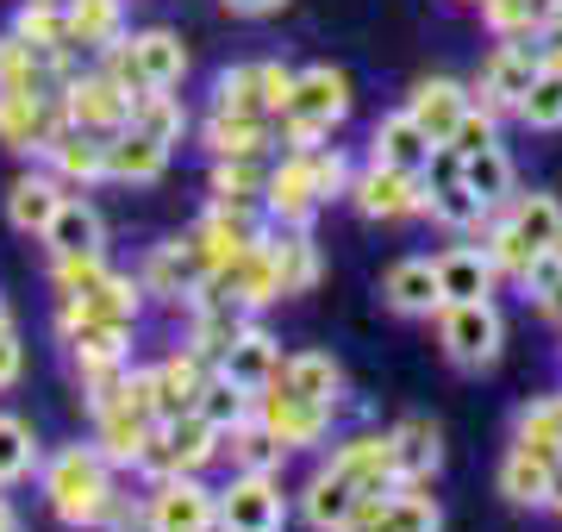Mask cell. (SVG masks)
<instances>
[{"mask_svg":"<svg viewBox=\"0 0 562 532\" xmlns=\"http://www.w3.org/2000/svg\"><path fill=\"white\" fill-rule=\"evenodd\" d=\"M519 282L531 288L538 301H550V295L562 288V251H538V257L525 264V276H519Z\"/></svg>","mask_w":562,"mask_h":532,"instance_id":"obj_46","label":"cell"},{"mask_svg":"<svg viewBox=\"0 0 562 532\" xmlns=\"http://www.w3.org/2000/svg\"><path fill=\"white\" fill-rule=\"evenodd\" d=\"M262 144V120H244V113H213L206 120V151L213 157H257Z\"/></svg>","mask_w":562,"mask_h":532,"instance_id":"obj_34","label":"cell"},{"mask_svg":"<svg viewBox=\"0 0 562 532\" xmlns=\"http://www.w3.org/2000/svg\"><path fill=\"white\" fill-rule=\"evenodd\" d=\"M462 107H469V101H462L457 82H419L406 113H413V120H419V132L443 151V144H450V132H457V120H462Z\"/></svg>","mask_w":562,"mask_h":532,"instance_id":"obj_18","label":"cell"},{"mask_svg":"<svg viewBox=\"0 0 562 532\" xmlns=\"http://www.w3.org/2000/svg\"><path fill=\"white\" fill-rule=\"evenodd\" d=\"M519 445L538 451V457H562V408L557 401H543L519 420Z\"/></svg>","mask_w":562,"mask_h":532,"instance_id":"obj_42","label":"cell"},{"mask_svg":"<svg viewBox=\"0 0 562 532\" xmlns=\"http://www.w3.org/2000/svg\"><path fill=\"white\" fill-rule=\"evenodd\" d=\"M257 420L276 432L288 451H306V445H319L325 426H331V401H306V395H288V389H262Z\"/></svg>","mask_w":562,"mask_h":532,"instance_id":"obj_5","label":"cell"},{"mask_svg":"<svg viewBox=\"0 0 562 532\" xmlns=\"http://www.w3.org/2000/svg\"><path fill=\"white\" fill-rule=\"evenodd\" d=\"M438 288H443V308H457V301H487V288H494L487 251H450L438 264Z\"/></svg>","mask_w":562,"mask_h":532,"instance_id":"obj_20","label":"cell"},{"mask_svg":"<svg viewBox=\"0 0 562 532\" xmlns=\"http://www.w3.org/2000/svg\"><path fill=\"white\" fill-rule=\"evenodd\" d=\"M350 195H357V207L369 213V220H406V213L425 207V182L413 176V169H394V164H375L369 176H357Z\"/></svg>","mask_w":562,"mask_h":532,"instance_id":"obj_7","label":"cell"},{"mask_svg":"<svg viewBox=\"0 0 562 532\" xmlns=\"http://www.w3.org/2000/svg\"><path fill=\"white\" fill-rule=\"evenodd\" d=\"M162 164H169V144L144 138L138 125H125L106 138V176H120V182H157Z\"/></svg>","mask_w":562,"mask_h":532,"instance_id":"obj_13","label":"cell"},{"mask_svg":"<svg viewBox=\"0 0 562 532\" xmlns=\"http://www.w3.org/2000/svg\"><path fill=\"white\" fill-rule=\"evenodd\" d=\"M350 113V82H344L338 69H306V76H294V95H288V107H281V120H288V138L301 144V151H319V138L331 132V125Z\"/></svg>","mask_w":562,"mask_h":532,"instance_id":"obj_2","label":"cell"},{"mask_svg":"<svg viewBox=\"0 0 562 532\" xmlns=\"http://www.w3.org/2000/svg\"><path fill=\"white\" fill-rule=\"evenodd\" d=\"M313 182H319V201H331V195L350 188V169H344L338 151H331V157H313Z\"/></svg>","mask_w":562,"mask_h":532,"instance_id":"obj_48","label":"cell"},{"mask_svg":"<svg viewBox=\"0 0 562 532\" xmlns=\"http://www.w3.org/2000/svg\"><path fill=\"white\" fill-rule=\"evenodd\" d=\"M494 144V113H475V107H462L457 132H450V144L443 151H457V157H475V151H487Z\"/></svg>","mask_w":562,"mask_h":532,"instance_id":"obj_44","label":"cell"},{"mask_svg":"<svg viewBox=\"0 0 562 532\" xmlns=\"http://www.w3.org/2000/svg\"><path fill=\"white\" fill-rule=\"evenodd\" d=\"M425 207H431V220H443V225H482V213H487V207L462 188V176H450L443 188H431Z\"/></svg>","mask_w":562,"mask_h":532,"instance_id":"obj_40","label":"cell"},{"mask_svg":"<svg viewBox=\"0 0 562 532\" xmlns=\"http://www.w3.org/2000/svg\"><path fill=\"white\" fill-rule=\"evenodd\" d=\"M225 7H232V13H276L281 0H225Z\"/></svg>","mask_w":562,"mask_h":532,"instance_id":"obj_51","label":"cell"},{"mask_svg":"<svg viewBox=\"0 0 562 532\" xmlns=\"http://www.w3.org/2000/svg\"><path fill=\"white\" fill-rule=\"evenodd\" d=\"M357 483L350 476H338V470H325V476H313V489H306V520L319 532H338L350 513H357Z\"/></svg>","mask_w":562,"mask_h":532,"instance_id":"obj_26","label":"cell"},{"mask_svg":"<svg viewBox=\"0 0 562 532\" xmlns=\"http://www.w3.org/2000/svg\"><path fill=\"white\" fill-rule=\"evenodd\" d=\"M144 520H150V532H213L220 527V501L194 476H162Z\"/></svg>","mask_w":562,"mask_h":532,"instance_id":"obj_3","label":"cell"},{"mask_svg":"<svg viewBox=\"0 0 562 532\" xmlns=\"http://www.w3.org/2000/svg\"><path fill=\"white\" fill-rule=\"evenodd\" d=\"M550 483H557V470H550V457H538V451H513L501 470V489L506 501H519V508H538V501H550Z\"/></svg>","mask_w":562,"mask_h":532,"instance_id":"obj_28","label":"cell"},{"mask_svg":"<svg viewBox=\"0 0 562 532\" xmlns=\"http://www.w3.org/2000/svg\"><path fill=\"white\" fill-rule=\"evenodd\" d=\"M250 401H257V395L238 389V383L220 369V376H206V383H201V395H194V413H201V420H213L220 432H232L238 420H250Z\"/></svg>","mask_w":562,"mask_h":532,"instance_id":"obj_29","label":"cell"},{"mask_svg":"<svg viewBox=\"0 0 562 532\" xmlns=\"http://www.w3.org/2000/svg\"><path fill=\"white\" fill-rule=\"evenodd\" d=\"M32 464H38V439H32V426L13 420V413H0V483L32 476Z\"/></svg>","mask_w":562,"mask_h":532,"instance_id":"obj_36","label":"cell"},{"mask_svg":"<svg viewBox=\"0 0 562 532\" xmlns=\"http://www.w3.org/2000/svg\"><path fill=\"white\" fill-rule=\"evenodd\" d=\"M387 308H401V313H431L443 308V288H438V264H425V257H406V264L387 269Z\"/></svg>","mask_w":562,"mask_h":532,"instance_id":"obj_14","label":"cell"},{"mask_svg":"<svg viewBox=\"0 0 562 532\" xmlns=\"http://www.w3.org/2000/svg\"><path fill=\"white\" fill-rule=\"evenodd\" d=\"M269 389H288V395H306V401H331L338 408V389H344V369L319 351H301V357H288L276 369V383Z\"/></svg>","mask_w":562,"mask_h":532,"instance_id":"obj_17","label":"cell"},{"mask_svg":"<svg viewBox=\"0 0 562 532\" xmlns=\"http://www.w3.org/2000/svg\"><path fill=\"white\" fill-rule=\"evenodd\" d=\"M38 7H63V13H69V7H76V0H38Z\"/></svg>","mask_w":562,"mask_h":532,"instance_id":"obj_54","label":"cell"},{"mask_svg":"<svg viewBox=\"0 0 562 532\" xmlns=\"http://www.w3.org/2000/svg\"><path fill=\"white\" fill-rule=\"evenodd\" d=\"M220 369L238 383V389H250V395H262L269 383H276V369H281V357H276V345L262 339V332H250L244 326L238 339H232V351L220 357Z\"/></svg>","mask_w":562,"mask_h":532,"instance_id":"obj_15","label":"cell"},{"mask_svg":"<svg viewBox=\"0 0 562 532\" xmlns=\"http://www.w3.org/2000/svg\"><path fill=\"white\" fill-rule=\"evenodd\" d=\"M201 276H206V264L194 257V245H162L150 257V269H144V288L150 295H181V288H194Z\"/></svg>","mask_w":562,"mask_h":532,"instance_id":"obj_30","label":"cell"},{"mask_svg":"<svg viewBox=\"0 0 562 532\" xmlns=\"http://www.w3.org/2000/svg\"><path fill=\"white\" fill-rule=\"evenodd\" d=\"M132 57H138V69H144V82L150 88H176L181 76H188V51H181V38L176 32H138L132 38Z\"/></svg>","mask_w":562,"mask_h":532,"instance_id":"obj_21","label":"cell"},{"mask_svg":"<svg viewBox=\"0 0 562 532\" xmlns=\"http://www.w3.org/2000/svg\"><path fill=\"white\" fill-rule=\"evenodd\" d=\"M94 420H101V457H106V464H138L144 439H150V426H157V420H144V413H132L125 401L101 408Z\"/></svg>","mask_w":562,"mask_h":532,"instance_id":"obj_23","label":"cell"},{"mask_svg":"<svg viewBox=\"0 0 562 532\" xmlns=\"http://www.w3.org/2000/svg\"><path fill=\"white\" fill-rule=\"evenodd\" d=\"M276 251V269H281V295H301L313 276H319V257H313V239H306L301 225H294V239H281Z\"/></svg>","mask_w":562,"mask_h":532,"instance_id":"obj_37","label":"cell"},{"mask_svg":"<svg viewBox=\"0 0 562 532\" xmlns=\"http://www.w3.org/2000/svg\"><path fill=\"white\" fill-rule=\"evenodd\" d=\"M220 439H232V464H238V470H276L281 451H288L276 432L262 426V420H238V426L220 432Z\"/></svg>","mask_w":562,"mask_h":532,"instance_id":"obj_33","label":"cell"},{"mask_svg":"<svg viewBox=\"0 0 562 532\" xmlns=\"http://www.w3.org/2000/svg\"><path fill=\"white\" fill-rule=\"evenodd\" d=\"M443 351H450L462 369H487L501 357V313L487 308V301H457V308H443Z\"/></svg>","mask_w":562,"mask_h":532,"instance_id":"obj_4","label":"cell"},{"mask_svg":"<svg viewBox=\"0 0 562 532\" xmlns=\"http://www.w3.org/2000/svg\"><path fill=\"white\" fill-rule=\"evenodd\" d=\"M431 151H438V144L419 132L413 113H394V120L375 125V164H394V169H413V176H419V169L431 164Z\"/></svg>","mask_w":562,"mask_h":532,"instance_id":"obj_19","label":"cell"},{"mask_svg":"<svg viewBox=\"0 0 562 532\" xmlns=\"http://www.w3.org/2000/svg\"><path fill=\"white\" fill-rule=\"evenodd\" d=\"M213 95H220V113H244V120H262V113H269V107H262L257 69H225L220 82H213Z\"/></svg>","mask_w":562,"mask_h":532,"instance_id":"obj_38","label":"cell"},{"mask_svg":"<svg viewBox=\"0 0 562 532\" xmlns=\"http://www.w3.org/2000/svg\"><path fill=\"white\" fill-rule=\"evenodd\" d=\"M20 339H13V332H0V389H7V383H13V376H20Z\"/></svg>","mask_w":562,"mask_h":532,"instance_id":"obj_50","label":"cell"},{"mask_svg":"<svg viewBox=\"0 0 562 532\" xmlns=\"http://www.w3.org/2000/svg\"><path fill=\"white\" fill-rule=\"evenodd\" d=\"M387 445H394V470H401V483L406 489H419L425 476L438 470V432L425 426V420H406L401 432H387Z\"/></svg>","mask_w":562,"mask_h":532,"instance_id":"obj_22","label":"cell"},{"mask_svg":"<svg viewBox=\"0 0 562 532\" xmlns=\"http://www.w3.org/2000/svg\"><path fill=\"white\" fill-rule=\"evenodd\" d=\"M525 125H538V132H557L562 125V76L557 69H538V82H531V95L519 101Z\"/></svg>","mask_w":562,"mask_h":532,"instance_id":"obj_39","label":"cell"},{"mask_svg":"<svg viewBox=\"0 0 562 532\" xmlns=\"http://www.w3.org/2000/svg\"><path fill=\"white\" fill-rule=\"evenodd\" d=\"M69 125L94 132V138H113L132 125V95L113 88L106 76H88V82H69Z\"/></svg>","mask_w":562,"mask_h":532,"instance_id":"obj_8","label":"cell"},{"mask_svg":"<svg viewBox=\"0 0 562 532\" xmlns=\"http://www.w3.org/2000/svg\"><path fill=\"white\" fill-rule=\"evenodd\" d=\"M338 532H394V520H387V501H375V495H362L357 513L344 520Z\"/></svg>","mask_w":562,"mask_h":532,"instance_id":"obj_47","label":"cell"},{"mask_svg":"<svg viewBox=\"0 0 562 532\" xmlns=\"http://www.w3.org/2000/svg\"><path fill=\"white\" fill-rule=\"evenodd\" d=\"M531 257H538V251H531L519 232H513V220H506L501 232L487 239V264H494V269H513V276H525V264H531Z\"/></svg>","mask_w":562,"mask_h":532,"instance_id":"obj_45","label":"cell"},{"mask_svg":"<svg viewBox=\"0 0 562 532\" xmlns=\"http://www.w3.org/2000/svg\"><path fill=\"white\" fill-rule=\"evenodd\" d=\"M44 239H50L57 257H101V213L88 201H69V195H63L57 220L44 225Z\"/></svg>","mask_w":562,"mask_h":532,"instance_id":"obj_16","label":"cell"},{"mask_svg":"<svg viewBox=\"0 0 562 532\" xmlns=\"http://www.w3.org/2000/svg\"><path fill=\"white\" fill-rule=\"evenodd\" d=\"M213 188H220L225 207H250V195L262 188V176H257V164H250V157H220V176H213Z\"/></svg>","mask_w":562,"mask_h":532,"instance_id":"obj_43","label":"cell"},{"mask_svg":"<svg viewBox=\"0 0 562 532\" xmlns=\"http://www.w3.org/2000/svg\"><path fill=\"white\" fill-rule=\"evenodd\" d=\"M538 69H543V57H531V44H501L494 63L482 69V95L494 107H519L531 95V82H538Z\"/></svg>","mask_w":562,"mask_h":532,"instance_id":"obj_12","label":"cell"},{"mask_svg":"<svg viewBox=\"0 0 562 532\" xmlns=\"http://www.w3.org/2000/svg\"><path fill=\"white\" fill-rule=\"evenodd\" d=\"M457 176H462V188L475 195L482 207H501L506 195H513V164H506V151L501 144H487V151H475V157H457Z\"/></svg>","mask_w":562,"mask_h":532,"instance_id":"obj_25","label":"cell"},{"mask_svg":"<svg viewBox=\"0 0 562 532\" xmlns=\"http://www.w3.org/2000/svg\"><path fill=\"white\" fill-rule=\"evenodd\" d=\"M50 164H57V176H69V182H94V176H106V144L94 138V132H57V144L44 151Z\"/></svg>","mask_w":562,"mask_h":532,"instance_id":"obj_27","label":"cell"},{"mask_svg":"<svg viewBox=\"0 0 562 532\" xmlns=\"http://www.w3.org/2000/svg\"><path fill=\"white\" fill-rule=\"evenodd\" d=\"M13 532H20V527H13Z\"/></svg>","mask_w":562,"mask_h":532,"instance_id":"obj_56","label":"cell"},{"mask_svg":"<svg viewBox=\"0 0 562 532\" xmlns=\"http://www.w3.org/2000/svg\"><path fill=\"white\" fill-rule=\"evenodd\" d=\"M44 495L57 508L63 527H101L106 520V501H113V483H106V457L88 445H69L50 457L44 470Z\"/></svg>","mask_w":562,"mask_h":532,"instance_id":"obj_1","label":"cell"},{"mask_svg":"<svg viewBox=\"0 0 562 532\" xmlns=\"http://www.w3.org/2000/svg\"><path fill=\"white\" fill-rule=\"evenodd\" d=\"M543 313H550V320H562V288L550 295V301H543Z\"/></svg>","mask_w":562,"mask_h":532,"instance_id":"obj_52","label":"cell"},{"mask_svg":"<svg viewBox=\"0 0 562 532\" xmlns=\"http://www.w3.org/2000/svg\"><path fill=\"white\" fill-rule=\"evenodd\" d=\"M201 383H206V357H201V351H181V357H169L162 369H150V408H157V420L194 413Z\"/></svg>","mask_w":562,"mask_h":532,"instance_id":"obj_9","label":"cell"},{"mask_svg":"<svg viewBox=\"0 0 562 532\" xmlns=\"http://www.w3.org/2000/svg\"><path fill=\"white\" fill-rule=\"evenodd\" d=\"M557 408H562V401H557Z\"/></svg>","mask_w":562,"mask_h":532,"instance_id":"obj_55","label":"cell"},{"mask_svg":"<svg viewBox=\"0 0 562 532\" xmlns=\"http://www.w3.org/2000/svg\"><path fill=\"white\" fill-rule=\"evenodd\" d=\"M132 125H138L144 138L176 144L181 132H188V113H181V101L169 95V88H150V95H138V101H132Z\"/></svg>","mask_w":562,"mask_h":532,"instance_id":"obj_31","label":"cell"},{"mask_svg":"<svg viewBox=\"0 0 562 532\" xmlns=\"http://www.w3.org/2000/svg\"><path fill=\"white\" fill-rule=\"evenodd\" d=\"M513 232H519L531 251H562V207L550 195H525L513 207Z\"/></svg>","mask_w":562,"mask_h":532,"instance_id":"obj_32","label":"cell"},{"mask_svg":"<svg viewBox=\"0 0 562 532\" xmlns=\"http://www.w3.org/2000/svg\"><path fill=\"white\" fill-rule=\"evenodd\" d=\"M262 195H269V213H281V225H306L313 220V207H319V182H313V151H301L294 164H281L269 182H262Z\"/></svg>","mask_w":562,"mask_h":532,"instance_id":"obj_10","label":"cell"},{"mask_svg":"<svg viewBox=\"0 0 562 532\" xmlns=\"http://www.w3.org/2000/svg\"><path fill=\"white\" fill-rule=\"evenodd\" d=\"M220 527L225 532H281V495L269 483V470H244L220 495Z\"/></svg>","mask_w":562,"mask_h":532,"instance_id":"obj_6","label":"cell"},{"mask_svg":"<svg viewBox=\"0 0 562 532\" xmlns=\"http://www.w3.org/2000/svg\"><path fill=\"white\" fill-rule=\"evenodd\" d=\"M257 76H262V107H269V113H281V107H288V95H294V76H288V69H276V63H257Z\"/></svg>","mask_w":562,"mask_h":532,"instance_id":"obj_49","label":"cell"},{"mask_svg":"<svg viewBox=\"0 0 562 532\" xmlns=\"http://www.w3.org/2000/svg\"><path fill=\"white\" fill-rule=\"evenodd\" d=\"M157 439L162 451H169V470L176 476H194L220 451V426L213 420H201V413H176V420H157Z\"/></svg>","mask_w":562,"mask_h":532,"instance_id":"obj_11","label":"cell"},{"mask_svg":"<svg viewBox=\"0 0 562 532\" xmlns=\"http://www.w3.org/2000/svg\"><path fill=\"white\" fill-rule=\"evenodd\" d=\"M57 207H63V188L50 176H20L13 195H7V220L20 225V232H44V225L57 220Z\"/></svg>","mask_w":562,"mask_h":532,"instance_id":"obj_24","label":"cell"},{"mask_svg":"<svg viewBox=\"0 0 562 532\" xmlns=\"http://www.w3.org/2000/svg\"><path fill=\"white\" fill-rule=\"evenodd\" d=\"M69 32H76V44H88V51L113 44L120 38V0H76V7H69Z\"/></svg>","mask_w":562,"mask_h":532,"instance_id":"obj_35","label":"cell"},{"mask_svg":"<svg viewBox=\"0 0 562 532\" xmlns=\"http://www.w3.org/2000/svg\"><path fill=\"white\" fill-rule=\"evenodd\" d=\"M387 520H394V532H438L443 520H438V501L431 495H419V489H394L387 495Z\"/></svg>","mask_w":562,"mask_h":532,"instance_id":"obj_41","label":"cell"},{"mask_svg":"<svg viewBox=\"0 0 562 532\" xmlns=\"http://www.w3.org/2000/svg\"><path fill=\"white\" fill-rule=\"evenodd\" d=\"M550 508H562V476H557V483H550Z\"/></svg>","mask_w":562,"mask_h":532,"instance_id":"obj_53","label":"cell"}]
</instances>
